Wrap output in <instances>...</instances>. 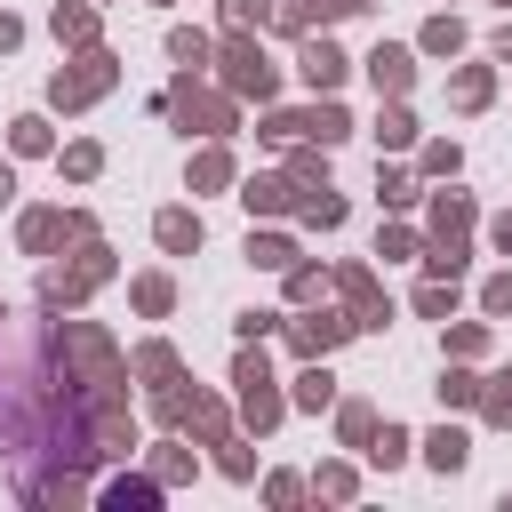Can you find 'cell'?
Segmentation results:
<instances>
[{
  "label": "cell",
  "instance_id": "obj_15",
  "mask_svg": "<svg viewBox=\"0 0 512 512\" xmlns=\"http://www.w3.org/2000/svg\"><path fill=\"white\" fill-rule=\"evenodd\" d=\"M136 304L144 312H168V280H136Z\"/></svg>",
  "mask_w": 512,
  "mask_h": 512
},
{
  "label": "cell",
  "instance_id": "obj_18",
  "mask_svg": "<svg viewBox=\"0 0 512 512\" xmlns=\"http://www.w3.org/2000/svg\"><path fill=\"white\" fill-rule=\"evenodd\" d=\"M496 56H504V64H512V24H504V32H496Z\"/></svg>",
  "mask_w": 512,
  "mask_h": 512
},
{
  "label": "cell",
  "instance_id": "obj_10",
  "mask_svg": "<svg viewBox=\"0 0 512 512\" xmlns=\"http://www.w3.org/2000/svg\"><path fill=\"white\" fill-rule=\"evenodd\" d=\"M88 32H96L88 8H56V40H88Z\"/></svg>",
  "mask_w": 512,
  "mask_h": 512
},
{
  "label": "cell",
  "instance_id": "obj_9",
  "mask_svg": "<svg viewBox=\"0 0 512 512\" xmlns=\"http://www.w3.org/2000/svg\"><path fill=\"white\" fill-rule=\"evenodd\" d=\"M464 456H472V448H464V432H432V464H440V472H456Z\"/></svg>",
  "mask_w": 512,
  "mask_h": 512
},
{
  "label": "cell",
  "instance_id": "obj_3",
  "mask_svg": "<svg viewBox=\"0 0 512 512\" xmlns=\"http://www.w3.org/2000/svg\"><path fill=\"white\" fill-rule=\"evenodd\" d=\"M224 80H232V88H256V96H264V88H272V64H264L256 48H232V64H224Z\"/></svg>",
  "mask_w": 512,
  "mask_h": 512
},
{
  "label": "cell",
  "instance_id": "obj_16",
  "mask_svg": "<svg viewBox=\"0 0 512 512\" xmlns=\"http://www.w3.org/2000/svg\"><path fill=\"white\" fill-rule=\"evenodd\" d=\"M400 448H408V432H392V424H384V440H376L368 456H376V464H400Z\"/></svg>",
  "mask_w": 512,
  "mask_h": 512
},
{
  "label": "cell",
  "instance_id": "obj_19",
  "mask_svg": "<svg viewBox=\"0 0 512 512\" xmlns=\"http://www.w3.org/2000/svg\"><path fill=\"white\" fill-rule=\"evenodd\" d=\"M0 48H16V16H0Z\"/></svg>",
  "mask_w": 512,
  "mask_h": 512
},
{
  "label": "cell",
  "instance_id": "obj_4",
  "mask_svg": "<svg viewBox=\"0 0 512 512\" xmlns=\"http://www.w3.org/2000/svg\"><path fill=\"white\" fill-rule=\"evenodd\" d=\"M304 80H312V88H336V80H344V56H336L328 40H312V48H304Z\"/></svg>",
  "mask_w": 512,
  "mask_h": 512
},
{
  "label": "cell",
  "instance_id": "obj_6",
  "mask_svg": "<svg viewBox=\"0 0 512 512\" xmlns=\"http://www.w3.org/2000/svg\"><path fill=\"white\" fill-rule=\"evenodd\" d=\"M368 72H376V88H392V96L408 88V56H400V48H376V56H368Z\"/></svg>",
  "mask_w": 512,
  "mask_h": 512
},
{
  "label": "cell",
  "instance_id": "obj_11",
  "mask_svg": "<svg viewBox=\"0 0 512 512\" xmlns=\"http://www.w3.org/2000/svg\"><path fill=\"white\" fill-rule=\"evenodd\" d=\"M456 40H464V32H456V24H448V16H432V24H424V48H432V56H448V48H456Z\"/></svg>",
  "mask_w": 512,
  "mask_h": 512
},
{
  "label": "cell",
  "instance_id": "obj_13",
  "mask_svg": "<svg viewBox=\"0 0 512 512\" xmlns=\"http://www.w3.org/2000/svg\"><path fill=\"white\" fill-rule=\"evenodd\" d=\"M16 152H48V128L40 120H16Z\"/></svg>",
  "mask_w": 512,
  "mask_h": 512
},
{
  "label": "cell",
  "instance_id": "obj_7",
  "mask_svg": "<svg viewBox=\"0 0 512 512\" xmlns=\"http://www.w3.org/2000/svg\"><path fill=\"white\" fill-rule=\"evenodd\" d=\"M160 240H168V248H200V216L168 208V216H160Z\"/></svg>",
  "mask_w": 512,
  "mask_h": 512
},
{
  "label": "cell",
  "instance_id": "obj_5",
  "mask_svg": "<svg viewBox=\"0 0 512 512\" xmlns=\"http://www.w3.org/2000/svg\"><path fill=\"white\" fill-rule=\"evenodd\" d=\"M64 232H80V216H64V208H48V216H24V248H48V240H64Z\"/></svg>",
  "mask_w": 512,
  "mask_h": 512
},
{
  "label": "cell",
  "instance_id": "obj_17",
  "mask_svg": "<svg viewBox=\"0 0 512 512\" xmlns=\"http://www.w3.org/2000/svg\"><path fill=\"white\" fill-rule=\"evenodd\" d=\"M488 312H512V272H504V280H488Z\"/></svg>",
  "mask_w": 512,
  "mask_h": 512
},
{
  "label": "cell",
  "instance_id": "obj_12",
  "mask_svg": "<svg viewBox=\"0 0 512 512\" xmlns=\"http://www.w3.org/2000/svg\"><path fill=\"white\" fill-rule=\"evenodd\" d=\"M456 104H488V72H464L456 80Z\"/></svg>",
  "mask_w": 512,
  "mask_h": 512
},
{
  "label": "cell",
  "instance_id": "obj_2",
  "mask_svg": "<svg viewBox=\"0 0 512 512\" xmlns=\"http://www.w3.org/2000/svg\"><path fill=\"white\" fill-rule=\"evenodd\" d=\"M104 80H112V64H104V56H88L80 72H56V104H88Z\"/></svg>",
  "mask_w": 512,
  "mask_h": 512
},
{
  "label": "cell",
  "instance_id": "obj_8",
  "mask_svg": "<svg viewBox=\"0 0 512 512\" xmlns=\"http://www.w3.org/2000/svg\"><path fill=\"white\" fill-rule=\"evenodd\" d=\"M344 328H352V320H304V328H296V344H304V352H328Z\"/></svg>",
  "mask_w": 512,
  "mask_h": 512
},
{
  "label": "cell",
  "instance_id": "obj_1",
  "mask_svg": "<svg viewBox=\"0 0 512 512\" xmlns=\"http://www.w3.org/2000/svg\"><path fill=\"white\" fill-rule=\"evenodd\" d=\"M232 384H240V408H248V424H256V432H264V424H272V416H280V392H272V376H264V360H256V352H248V360H240V376H232Z\"/></svg>",
  "mask_w": 512,
  "mask_h": 512
},
{
  "label": "cell",
  "instance_id": "obj_20",
  "mask_svg": "<svg viewBox=\"0 0 512 512\" xmlns=\"http://www.w3.org/2000/svg\"><path fill=\"white\" fill-rule=\"evenodd\" d=\"M8 192H16V176H8V168H0V200H8Z\"/></svg>",
  "mask_w": 512,
  "mask_h": 512
},
{
  "label": "cell",
  "instance_id": "obj_14",
  "mask_svg": "<svg viewBox=\"0 0 512 512\" xmlns=\"http://www.w3.org/2000/svg\"><path fill=\"white\" fill-rule=\"evenodd\" d=\"M192 176H200V184H224V176H232V160H224V152H200V168H192Z\"/></svg>",
  "mask_w": 512,
  "mask_h": 512
}]
</instances>
